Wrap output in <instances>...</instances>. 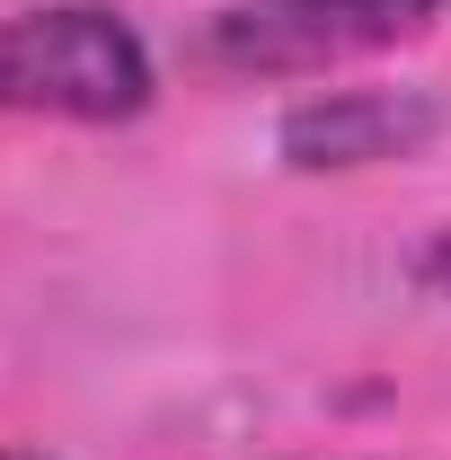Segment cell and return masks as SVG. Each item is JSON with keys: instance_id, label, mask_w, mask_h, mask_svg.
I'll list each match as a JSON object with an SVG mask.
<instances>
[{"instance_id": "1", "label": "cell", "mask_w": 451, "mask_h": 460, "mask_svg": "<svg viewBox=\"0 0 451 460\" xmlns=\"http://www.w3.org/2000/svg\"><path fill=\"white\" fill-rule=\"evenodd\" d=\"M160 71L133 18L107 0H45L0 18V115L45 124H133L151 107Z\"/></svg>"}, {"instance_id": "2", "label": "cell", "mask_w": 451, "mask_h": 460, "mask_svg": "<svg viewBox=\"0 0 451 460\" xmlns=\"http://www.w3.org/2000/svg\"><path fill=\"white\" fill-rule=\"evenodd\" d=\"M434 18L443 0H222L186 36V62L213 80H319L337 62L416 45Z\"/></svg>"}, {"instance_id": "3", "label": "cell", "mask_w": 451, "mask_h": 460, "mask_svg": "<svg viewBox=\"0 0 451 460\" xmlns=\"http://www.w3.org/2000/svg\"><path fill=\"white\" fill-rule=\"evenodd\" d=\"M434 133H443V98L434 89H328V98H301L275 124V151H283V169L328 177V169L416 160Z\"/></svg>"}, {"instance_id": "4", "label": "cell", "mask_w": 451, "mask_h": 460, "mask_svg": "<svg viewBox=\"0 0 451 460\" xmlns=\"http://www.w3.org/2000/svg\"><path fill=\"white\" fill-rule=\"evenodd\" d=\"M416 284H425V292L451 310V230H434V239H425V257H416Z\"/></svg>"}, {"instance_id": "5", "label": "cell", "mask_w": 451, "mask_h": 460, "mask_svg": "<svg viewBox=\"0 0 451 460\" xmlns=\"http://www.w3.org/2000/svg\"><path fill=\"white\" fill-rule=\"evenodd\" d=\"M0 460H45V452H9V443H0Z\"/></svg>"}]
</instances>
